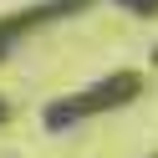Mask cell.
Instances as JSON below:
<instances>
[{"instance_id": "1", "label": "cell", "mask_w": 158, "mask_h": 158, "mask_svg": "<svg viewBox=\"0 0 158 158\" xmlns=\"http://www.w3.org/2000/svg\"><path fill=\"white\" fill-rule=\"evenodd\" d=\"M138 87H143L138 72H107V77H97L92 87H82V92L56 97V102L46 107V127L61 133V127H77V123H87V117H97V112H112V107L133 102Z\"/></svg>"}, {"instance_id": "2", "label": "cell", "mask_w": 158, "mask_h": 158, "mask_svg": "<svg viewBox=\"0 0 158 158\" xmlns=\"http://www.w3.org/2000/svg\"><path fill=\"white\" fill-rule=\"evenodd\" d=\"M82 5H87V0H46V5H31V10H21V15H5V21H0V56H5V46H10V41H21L31 26L61 21V15L82 10Z\"/></svg>"}, {"instance_id": "3", "label": "cell", "mask_w": 158, "mask_h": 158, "mask_svg": "<svg viewBox=\"0 0 158 158\" xmlns=\"http://www.w3.org/2000/svg\"><path fill=\"white\" fill-rule=\"evenodd\" d=\"M117 5H127V10H138V15H158V0H117Z\"/></svg>"}, {"instance_id": "4", "label": "cell", "mask_w": 158, "mask_h": 158, "mask_svg": "<svg viewBox=\"0 0 158 158\" xmlns=\"http://www.w3.org/2000/svg\"><path fill=\"white\" fill-rule=\"evenodd\" d=\"M0 123H5V102H0Z\"/></svg>"}]
</instances>
